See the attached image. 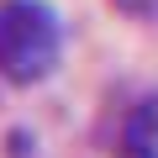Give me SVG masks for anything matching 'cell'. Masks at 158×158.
<instances>
[{
  "mask_svg": "<svg viewBox=\"0 0 158 158\" xmlns=\"http://www.w3.org/2000/svg\"><path fill=\"white\" fill-rule=\"evenodd\" d=\"M127 16H158V0H116Z\"/></svg>",
  "mask_w": 158,
  "mask_h": 158,
  "instance_id": "obj_3",
  "label": "cell"
},
{
  "mask_svg": "<svg viewBox=\"0 0 158 158\" xmlns=\"http://www.w3.org/2000/svg\"><path fill=\"white\" fill-rule=\"evenodd\" d=\"M63 58V21L48 0H6L0 6V79L16 90L42 85Z\"/></svg>",
  "mask_w": 158,
  "mask_h": 158,
  "instance_id": "obj_1",
  "label": "cell"
},
{
  "mask_svg": "<svg viewBox=\"0 0 158 158\" xmlns=\"http://www.w3.org/2000/svg\"><path fill=\"white\" fill-rule=\"evenodd\" d=\"M116 158H158V95H142V100L127 111Z\"/></svg>",
  "mask_w": 158,
  "mask_h": 158,
  "instance_id": "obj_2",
  "label": "cell"
}]
</instances>
